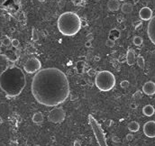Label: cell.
<instances>
[{"label":"cell","instance_id":"74e56055","mask_svg":"<svg viewBox=\"0 0 155 146\" xmlns=\"http://www.w3.org/2000/svg\"><path fill=\"white\" fill-rule=\"evenodd\" d=\"M39 2H44V1H46V0H38Z\"/></svg>","mask_w":155,"mask_h":146},{"label":"cell","instance_id":"5b68a950","mask_svg":"<svg viewBox=\"0 0 155 146\" xmlns=\"http://www.w3.org/2000/svg\"><path fill=\"white\" fill-rule=\"evenodd\" d=\"M66 113L61 107L52 108L48 114V120L53 124H60L65 120Z\"/></svg>","mask_w":155,"mask_h":146},{"label":"cell","instance_id":"8992f818","mask_svg":"<svg viewBox=\"0 0 155 146\" xmlns=\"http://www.w3.org/2000/svg\"><path fill=\"white\" fill-rule=\"evenodd\" d=\"M42 68V63L41 62L37 59V58L32 57L25 62L24 64V70L25 72L29 74H34L38 72Z\"/></svg>","mask_w":155,"mask_h":146},{"label":"cell","instance_id":"ffe728a7","mask_svg":"<svg viewBox=\"0 0 155 146\" xmlns=\"http://www.w3.org/2000/svg\"><path fill=\"white\" fill-rule=\"evenodd\" d=\"M133 43L135 46H141L143 43V40L141 36H134L133 39Z\"/></svg>","mask_w":155,"mask_h":146},{"label":"cell","instance_id":"d6986e66","mask_svg":"<svg viewBox=\"0 0 155 146\" xmlns=\"http://www.w3.org/2000/svg\"><path fill=\"white\" fill-rule=\"evenodd\" d=\"M1 41H2V44H3L4 46H6V47L10 46V45H11V43H12V39H10V38H9L8 36H7V35L3 36V38L1 39Z\"/></svg>","mask_w":155,"mask_h":146},{"label":"cell","instance_id":"d6a6232c","mask_svg":"<svg viewBox=\"0 0 155 146\" xmlns=\"http://www.w3.org/2000/svg\"><path fill=\"white\" fill-rule=\"evenodd\" d=\"M137 97H138V98H141V97H142V96H141V92H140V91H137V92H136V93L134 95V98H136Z\"/></svg>","mask_w":155,"mask_h":146},{"label":"cell","instance_id":"1f68e13d","mask_svg":"<svg viewBox=\"0 0 155 146\" xmlns=\"http://www.w3.org/2000/svg\"><path fill=\"white\" fill-rule=\"evenodd\" d=\"M10 146H18V142L16 141H12L10 142Z\"/></svg>","mask_w":155,"mask_h":146},{"label":"cell","instance_id":"83f0119b","mask_svg":"<svg viewBox=\"0 0 155 146\" xmlns=\"http://www.w3.org/2000/svg\"><path fill=\"white\" fill-rule=\"evenodd\" d=\"M134 25L135 29H137L138 27H140L142 25V21H137V22L134 23Z\"/></svg>","mask_w":155,"mask_h":146},{"label":"cell","instance_id":"7402d4cb","mask_svg":"<svg viewBox=\"0 0 155 146\" xmlns=\"http://www.w3.org/2000/svg\"><path fill=\"white\" fill-rule=\"evenodd\" d=\"M71 2L77 7H82L86 4V0H71Z\"/></svg>","mask_w":155,"mask_h":146},{"label":"cell","instance_id":"6da1fadb","mask_svg":"<svg viewBox=\"0 0 155 146\" xmlns=\"http://www.w3.org/2000/svg\"><path fill=\"white\" fill-rule=\"evenodd\" d=\"M31 90L35 99L45 106H57L67 100L71 94L66 74L57 68H46L35 73Z\"/></svg>","mask_w":155,"mask_h":146},{"label":"cell","instance_id":"4316f807","mask_svg":"<svg viewBox=\"0 0 155 146\" xmlns=\"http://www.w3.org/2000/svg\"><path fill=\"white\" fill-rule=\"evenodd\" d=\"M11 45H12L14 48H18L19 45H20V42H19V40H17V39H12Z\"/></svg>","mask_w":155,"mask_h":146},{"label":"cell","instance_id":"4fadbf2b","mask_svg":"<svg viewBox=\"0 0 155 146\" xmlns=\"http://www.w3.org/2000/svg\"><path fill=\"white\" fill-rule=\"evenodd\" d=\"M143 114L144 115H146V116H152L153 114H154V113H155V108L151 106V105H146V106H143Z\"/></svg>","mask_w":155,"mask_h":146},{"label":"cell","instance_id":"2e32d148","mask_svg":"<svg viewBox=\"0 0 155 146\" xmlns=\"http://www.w3.org/2000/svg\"><path fill=\"white\" fill-rule=\"evenodd\" d=\"M121 11L123 14H131L133 12V6L131 3H123L121 6Z\"/></svg>","mask_w":155,"mask_h":146},{"label":"cell","instance_id":"603a6c76","mask_svg":"<svg viewBox=\"0 0 155 146\" xmlns=\"http://www.w3.org/2000/svg\"><path fill=\"white\" fill-rule=\"evenodd\" d=\"M32 39L34 42H37L39 39V35H38V32L36 31L35 28H33V34H32Z\"/></svg>","mask_w":155,"mask_h":146},{"label":"cell","instance_id":"7a4b0ae2","mask_svg":"<svg viewBox=\"0 0 155 146\" xmlns=\"http://www.w3.org/2000/svg\"><path fill=\"white\" fill-rule=\"evenodd\" d=\"M26 86L23 70L16 66L7 67L0 74V89L9 98L19 96Z\"/></svg>","mask_w":155,"mask_h":146},{"label":"cell","instance_id":"f1b7e54d","mask_svg":"<svg viewBox=\"0 0 155 146\" xmlns=\"http://www.w3.org/2000/svg\"><path fill=\"white\" fill-rule=\"evenodd\" d=\"M91 46H92L91 41H87V42L85 43V47H86V48H90Z\"/></svg>","mask_w":155,"mask_h":146},{"label":"cell","instance_id":"4dcf8cb0","mask_svg":"<svg viewBox=\"0 0 155 146\" xmlns=\"http://www.w3.org/2000/svg\"><path fill=\"white\" fill-rule=\"evenodd\" d=\"M73 146H82V145H81V142H80L79 140H76V141L74 142Z\"/></svg>","mask_w":155,"mask_h":146},{"label":"cell","instance_id":"30bf717a","mask_svg":"<svg viewBox=\"0 0 155 146\" xmlns=\"http://www.w3.org/2000/svg\"><path fill=\"white\" fill-rule=\"evenodd\" d=\"M139 16L141 18V20L143 21H150L151 19L152 15V10L150 7H143L140 12H139Z\"/></svg>","mask_w":155,"mask_h":146},{"label":"cell","instance_id":"8d00e7d4","mask_svg":"<svg viewBox=\"0 0 155 146\" xmlns=\"http://www.w3.org/2000/svg\"><path fill=\"white\" fill-rule=\"evenodd\" d=\"M2 41H1V39H0V49H1V47H2Z\"/></svg>","mask_w":155,"mask_h":146},{"label":"cell","instance_id":"f546056e","mask_svg":"<svg viewBox=\"0 0 155 146\" xmlns=\"http://www.w3.org/2000/svg\"><path fill=\"white\" fill-rule=\"evenodd\" d=\"M134 139V135L132 134H128L127 135H126V140L127 141H132Z\"/></svg>","mask_w":155,"mask_h":146},{"label":"cell","instance_id":"ab89813d","mask_svg":"<svg viewBox=\"0 0 155 146\" xmlns=\"http://www.w3.org/2000/svg\"><path fill=\"white\" fill-rule=\"evenodd\" d=\"M35 146H40V145H39V144H35Z\"/></svg>","mask_w":155,"mask_h":146},{"label":"cell","instance_id":"e575fe53","mask_svg":"<svg viewBox=\"0 0 155 146\" xmlns=\"http://www.w3.org/2000/svg\"><path fill=\"white\" fill-rule=\"evenodd\" d=\"M113 141H115V142H117L119 141V139H118L117 137H115H115H113Z\"/></svg>","mask_w":155,"mask_h":146},{"label":"cell","instance_id":"d590c367","mask_svg":"<svg viewBox=\"0 0 155 146\" xmlns=\"http://www.w3.org/2000/svg\"><path fill=\"white\" fill-rule=\"evenodd\" d=\"M99 60H100V57H98V56L95 57V61H99Z\"/></svg>","mask_w":155,"mask_h":146},{"label":"cell","instance_id":"484cf974","mask_svg":"<svg viewBox=\"0 0 155 146\" xmlns=\"http://www.w3.org/2000/svg\"><path fill=\"white\" fill-rule=\"evenodd\" d=\"M129 85H130V82L128 80H123L120 83V86H121V87H123V89H126V87H129Z\"/></svg>","mask_w":155,"mask_h":146},{"label":"cell","instance_id":"8fae6325","mask_svg":"<svg viewBox=\"0 0 155 146\" xmlns=\"http://www.w3.org/2000/svg\"><path fill=\"white\" fill-rule=\"evenodd\" d=\"M136 54L134 52V50L130 49L128 50L127 53H126V62L129 66H133L134 64H135L136 62Z\"/></svg>","mask_w":155,"mask_h":146},{"label":"cell","instance_id":"f35d334b","mask_svg":"<svg viewBox=\"0 0 155 146\" xmlns=\"http://www.w3.org/2000/svg\"><path fill=\"white\" fill-rule=\"evenodd\" d=\"M119 1H121V2H123V1H125V0H119Z\"/></svg>","mask_w":155,"mask_h":146},{"label":"cell","instance_id":"44dd1931","mask_svg":"<svg viewBox=\"0 0 155 146\" xmlns=\"http://www.w3.org/2000/svg\"><path fill=\"white\" fill-rule=\"evenodd\" d=\"M76 67H77V71L79 73H82L84 71V69H85V64H84L83 62H79L77 63V66Z\"/></svg>","mask_w":155,"mask_h":146},{"label":"cell","instance_id":"d4e9b609","mask_svg":"<svg viewBox=\"0 0 155 146\" xmlns=\"http://www.w3.org/2000/svg\"><path fill=\"white\" fill-rule=\"evenodd\" d=\"M115 41L114 40H111V39H107V42H106V45L107 46V47H109V48H113L114 46H115Z\"/></svg>","mask_w":155,"mask_h":146},{"label":"cell","instance_id":"7c38bea8","mask_svg":"<svg viewBox=\"0 0 155 146\" xmlns=\"http://www.w3.org/2000/svg\"><path fill=\"white\" fill-rule=\"evenodd\" d=\"M107 8L111 12H116L121 8L119 0H108L107 2Z\"/></svg>","mask_w":155,"mask_h":146},{"label":"cell","instance_id":"ba28073f","mask_svg":"<svg viewBox=\"0 0 155 146\" xmlns=\"http://www.w3.org/2000/svg\"><path fill=\"white\" fill-rule=\"evenodd\" d=\"M147 34L150 41L155 45V15L151 17L147 26Z\"/></svg>","mask_w":155,"mask_h":146},{"label":"cell","instance_id":"9a60e30c","mask_svg":"<svg viewBox=\"0 0 155 146\" xmlns=\"http://www.w3.org/2000/svg\"><path fill=\"white\" fill-rule=\"evenodd\" d=\"M127 127H128V130H129L131 133H136V132H138L139 129H140V125H139V123L136 122V121H132V122H130V123L128 124Z\"/></svg>","mask_w":155,"mask_h":146},{"label":"cell","instance_id":"cb8c5ba5","mask_svg":"<svg viewBox=\"0 0 155 146\" xmlns=\"http://www.w3.org/2000/svg\"><path fill=\"white\" fill-rule=\"evenodd\" d=\"M87 75H88L89 77H96V75H97L98 71H97L95 69H92V68H90L89 70H87Z\"/></svg>","mask_w":155,"mask_h":146},{"label":"cell","instance_id":"52a82bcc","mask_svg":"<svg viewBox=\"0 0 155 146\" xmlns=\"http://www.w3.org/2000/svg\"><path fill=\"white\" fill-rule=\"evenodd\" d=\"M143 134L149 138H155V121H148L144 124Z\"/></svg>","mask_w":155,"mask_h":146},{"label":"cell","instance_id":"277c9868","mask_svg":"<svg viewBox=\"0 0 155 146\" xmlns=\"http://www.w3.org/2000/svg\"><path fill=\"white\" fill-rule=\"evenodd\" d=\"M95 84L100 91H110L115 86V77L108 70L98 71L95 77Z\"/></svg>","mask_w":155,"mask_h":146},{"label":"cell","instance_id":"ac0fdd59","mask_svg":"<svg viewBox=\"0 0 155 146\" xmlns=\"http://www.w3.org/2000/svg\"><path fill=\"white\" fill-rule=\"evenodd\" d=\"M136 64L138 65V67L140 69H144L145 67V62H144V58L141 55H139L137 58H136Z\"/></svg>","mask_w":155,"mask_h":146},{"label":"cell","instance_id":"836d02e7","mask_svg":"<svg viewBox=\"0 0 155 146\" xmlns=\"http://www.w3.org/2000/svg\"><path fill=\"white\" fill-rule=\"evenodd\" d=\"M86 25H87L86 21H84V20H82V19H81V26H86Z\"/></svg>","mask_w":155,"mask_h":146},{"label":"cell","instance_id":"e0dca14e","mask_svg":"<svg viewBox=\"0 0 155 146\" xmlns=\"http://www.w3.org/2000/svg\"><path fill=\"white\" fill-rule=\"evenodd\" d=\"M119 37H120V31L117 30V29H112L109 33V39L115 41L119 39Z\"/></svg>","mask_w":155,"mask_h":146},{"label":"cell","instance_id":"5bb4252c","mask_svg":"<svg viewBox=\"0 0 155 146\" xmlns=\"http://www.w3.org/2000/svg\"><path fill=\"white\" fill-rule=\"evenodd\" d=\"M43 119H44V117H43V114L42 112H36V113H35L34 115H33V117H32L33 122L35 124H37V125L42 124L43 122Z\"/></svg>","mask_w":155,"mask_h":146},{"label":"cell","instance_id":"3957f363","mask_svg":"<svg viewBox=\"0 0 155 146\" xmlns=\"http://www.w3.org/2000/svg\"><path fill=\"white\" fill-rule=\"evenodd\" d=\"M60 34L65 36H73L81 29V18L74 12H65L61 14L57 22Z\"/></svg>","mask_w":155,"mask_h":146},{"label":"cell","instance_id":"9c48e42d","mask_svg":"<svg viewBox=\"0 0 155 146\" xmlns=\"http://www.w3.org/2000/svg\"><path fill=\"white\" fill-rule=\"evenodd\" d=\"M143 92L147 96H153L155 94V83L153 81H147L143 86Z\"/></svg>","mask_w":155,"mask_h":146}]
</instances>
